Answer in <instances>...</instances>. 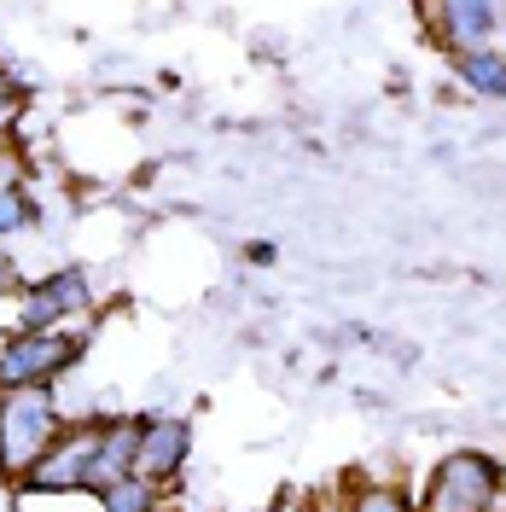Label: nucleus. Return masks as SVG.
Masks as SVG:
<instances>
[{
  "label": "nucleus",
  "instance_id": "f257e3e1",
  "mask_svg": "<svg viewBox=\"0 0 506 512\" xmlns=\"http://www.w3.org/2000/svg\"><path fill=\"white\" fill-rule=\"evenodd\" d=\"M70 425L53 390L41 384H18V390H0V478L18 483L47 448L59 443V431Z\"/></svg>",
  "mask_w": 506,
  "mask_h": 512
},
{
  "label": "nucleus",
  "instance_id": "f03ea898",
  "mask_svg": "<svg viewBox=\"0 0 506 512\" xmlns=\"http://www.w3.org/2000/svg\"><path fill=\"white\" fill-rule=\"evenodd\" d=\"M88 355V332H64V326H35V332H0V390L41 384L59 390Z\"/></svg>",
  "mask_w": 506,
  "mask_h": 512
},
{
  "label": "nucleus",
  "instance_id": "7ed1b4c3",
  "mask_svg": "<svg viewBox=\"0 0 506 512\" xmlns=\"http://www.w3.org/2000/svg\"><path fill=\"white\" fill-rule=\"evenodd\" d=\"M506 489V460L489 448H454L419 489V512H483Z\"/></svg>",
  "mask_w": 506,
  "mask_h": 512
},
{
  "label": "nucleus",
  "instance_id": "20e7f679",
  "mask_svg": "<svg viewBox=\"0 0 506 512\" xmlns=\"http://www.w3.org/2000/svg\"><path fill=\"white\" fill-rule=\"evenodd\" d=\"M6 303H12V326H6V332L64 326V320H82L94 309V274L70 262V268H53V274H41V280H24Z\"/></svg>",
  "mask_w": 506,
  "mask_h": 512
},
{
  "label": "nucleus",
  "instance_id": "39448f33",
  "mask_svg": "<svg viewBox=\"0 0 506 512\" xmlns=\"http://www.w3.org/2000/svg\"><path fill=\"white\" fill-rule=\"evenodd\" d=\"M94 448H99V419H76V425H64L59 443L47 448L12 489H24V495H88Z\"/></svg>",
  "mask_w": 506,
  "mask_h": 512
},
{
  "label": "nucleus",
  "instance_id": "423d86ee",
  "mask_svg": "<svg viewBox=\"0 0 506 512\" xmlns=\"http://www.w3.org/2000/svg\"><path fill=\"white\" fill-rule=\"evenodd\" d=\"M192 466V419L181 414H152L140 419V454H134V472L158 489H175Z\"/></svg>",
  "mask_w": 506,
  "mask_h": 512
},
{
  "label": "nucleus",
  "instance_id": "0eeeda50",
  "mask_svg": "<svg viewBox=\"0 0 506 512\" xmlns=\"http://www.w3.org/2000/svg\"><path fill=\"white\" fill-rule=\"evenodd\" d=\"M425 24L443 53L501 41V0H425Z\"/></svg>",
  "mask_w": 506,
  "mask_h": 512
},
{
  "label": "nucleus",
  "instance_id": "6e6552de",
  "mask_svg": "<svg viewBox=\"0 0 506 512\" xmlns=\"http://www.w3.org/2000/svg\"><path fill=\"white\" fill-rule=\"evenodd\" d=\"M134 454H140V419L117 414V419H99V448H94V472H88V495L111 489L117 478L134 472Z\"/></svg>",
  "mask_w": 506,
  "mask_h": 512
},
{
  "label": "nucleus",
  "instance_id": "1a4fd4ad",
  "mask_svg": "<svg viewBox=\"0 0 506 512\" xmlns=\"http://www.w3.org/2000/svg\"><path fill=\"white\" fill-rule=\"evenodd\" d=\"M448 64H454V82H460L472 99H506V47L501 41L448 53Z\"/></svg>",
  "mask_w": 506,
  "mask_h": 512
},
{
  "label": "nucleus",
  "instance_id": "9d476101",
  "mask_svg": "<svg viewBox=\"0 0 506 512\" xmlns=\"http://www.w3.org/2000/svg\"><path fill=\"white\" fill-rule=\"evenodd\" d=\"M94 501H99V512H163V489L146 483L140 472H128V478H117L111 489H99Z\"/></svg>",
  "mask_w": 506,
  "mask_h": 512
},
{
  "label": "nucleus",
  "instance_id": "9b49d317",
  "mask_svg": "<svg viewBox=\"0 0 506 512\" xmlns=\"http://www.w3.org/2000/svg\"><path fill=\"white\" fill-rule=\"evenodd\" d=\"M30 227H41V204H35L30 181L24 187H0V245L18 239V233H30Z\"/></svg>",
  "mask_w": 506,
  "mask_h": 512
},
{
  "label": "nucleus",
  "instance_id": "f8f14e48",
  "mask_svg": "<svg viewBox=\"0 0 506 512\" xmlns=\"http://www.w3.org/2000/svg\"><path fill=\"white\" fill-rule=\"evenodd\" d=\"M338 512H413V495L402 483H355Z\"/></svg>",
  "mask_w": 506,
  "mask_h": 512
},
{
  "label": "nucleus",
  "instance_id": "ddd939ff",
  "mask_svg": "<svg viewBox=\"0 0 506 512\" xmlns=\"http://www.w3.org/2000/svg\"><path fill=\"white\" fill-rule=\"evenodd\" d=\"M24 99H30V94H24V88L0 70V128H12L18 117H24Z\"/></svg>",
  "mask_w": 506,
  "mask_h": 512
},
{
  "label": "nucleus",
  "instance_id": "4468645a",
  "mask_svg": "<svg viewBox=\"0 0 506 512\" xmlns=\"http://www.w3.org/2000/svg\"><path fill=\"white\" fill-rule=\"evenodd\" d=\"M245 262H251V268H274V262H280V239H251V245H245Z\"/></svg>",
  "mask_w": 506,
  "mask_h": 512
},
{
  "label": "nucleus",
  "instance_id": "2eb2a0df",
  "mask_svg": "<svg viewBox=\"0 0 506 512\" xmlns=\"http://www.w3.org/2000/svg\"><path fill=\"white\" fill-rule=\"evenodd\" d=\"M18 286H24V274H18V262H12V251L0 245V303H6V297H12Z\"/></svg>",
  "mask_w": 506,
  "mask_h": 512
},
{
  "label": "nucleus",
  "instance_id": "dca6fc26",
  "mask_svg": "<svg viewBox=\"0 0 506 512\" xmlns=\"http://www.w3.org/2000/svg\"><path fill=\"white\" fill-rule=\"evenodd\" d=\"M483 512H506V489H501V495H495V501H489Z\"/></svg>",
  "mask_w": 506,
  "mask_h": 512
},
{
  "label": "nucleus",
  "instance_id": "f3484780",
  "mask_svg": "<svg viewBox=\"0 0 506 512\" xmlns=\"http://www.w3.org/2000/svg\"><path fill=\"white\" fill-rule=\"evenodd\" d=\"M0 70H6V64H0Z\"/></svg>",
  "mask_w": 506,
  "mask_h": 512
},
{
  "label": "nucleus",
  "instance_id": "a211bd4d",
  "mask_svg": "<svg viewBox=\"0 0 506 512\" xmlns=\"http://www.w3.org/2000/svg\"><path fill=\"white\" fill-rule=\"evenodd\" d=\"M413 512H419V507H413Z\"/></svg>",
  "mask_w": 506,
  "mask_h": 512
},
{
  "label": "nucleus",
  "instance_id": "6ab92c4d",
  "mask_svg": "<svg viewBox=\"0 0 506 512\" xmlns=\"http://www.w3.org/2000/svg\"><path fill=\"white\" fill-rule=\"evenodd\" d=\"M320 512H326V507H320Z\"/></svg>",
  "mask_w": 506,
  "mask_h": 512
}]
</instances>
